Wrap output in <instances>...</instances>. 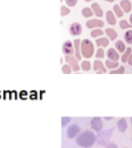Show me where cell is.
Listing matches in <instances>:
<instances>
[{
  "instance_id": "cell-44",
  "label": "cell",
  "mask_w": 132,
  "mask_h": 148,
  "mask_svg": "<svg viewBox=\"0 0 132 148\" xmlns=\"http://www.w3.org/2000/svg\"><path fill=\"white\" fill-rule=\"evenodd\" d=\"M62 0H60V2H62Z\"/></svg>"
},
{
  "instance_id": "cell-38",
  "label": "cell",
  "mask_w": 132,
  "mask_h": 148,
  "mask_svg": "<svg viewBox=\"0 0 132 148\" xmlns=\"http://www.w3.org/2000/svg\"><path fill=\"white\" fill-rule=\"evenodd\" d=\"M129 20H130V23L131 25H132V13H131V14L130 16Z\"/></svg>"
},
{
  "instance_id": "cell-16",
  "label": "cell",
  "mask_w": 132,
  "mask_h": 148,
  "mask_svg": "<svg viewBox=\"0 0 132 148\" xmlns=\"http://www.w3.org/2000/svg\"><path fill=\"white\" fill-rule=\"evenodd\" d=\"M120 6L125 13H129L131 10V3L129 0H121L120 3Z\"/></svg>"
},
{
  "instance_id": "cell-41",
  "label": "cell",
  "mask_w": 132,
  "mask_h": 148,
  "mask_svg": "<svg viewBox=\"0 0 132 148\" xmlns=\"http://www.w3.org/2000/svg\"><path fill=\"white\" fill-rule=\"evenodd\" d=\"M84 1H86V2H90V1H92V0H84Z\"/></svg>"
},
{
  "instance_id": "cell-42",
  "label": "cell",
  "mask_w": 132,
  "mask_h": 148,
  "mask_svg": "<svg viewBox=\"0 0 132 148\" xmlns=\"http://www.w3.org/2000/svg\"><path fill=\"white\" fill-rule=\"evenodd\" d=\"M60 60H61V62H60V63H62V58H60Z\"/></svg>"
},
{
  "instance_id": "cell-7",
  "label": "cell",
  "mask_w": 132,
  "mask_h": 148,
  "mask_svg": "<svg viewBox=\"0 0 132 148\" xmlns=\"http://www.w3.org/2000/svg\"><path fill=\"white\" fill-rule=\"evenodd\" d=\"M83 32V27L78 22L72 23L69 27V33L72 36H77L81 34Z\"/></svg>"
},
{
  "instance_id": "cell-20",
  "label": "cell",
  "mask_w": 132,
  "mask_h": 148,
  "mask_svg": "<svg viewBox=\"0 0 132 148\" xmlns=\"http://www.w3.org/2000/svg\"><path fill=\"white\" fill-rule=\"evenodd\" d=\"M113 12L114 14L116 15L118 18H121L124 15V12L123 11V10L121 9L120 7V6L119 5H114L113 8Z\"/></svg>"
},
{
  "instance_id": "cell-32",
  "label": "cell",
  "mask_w": 132,
  "mask_h": 148,
  "mask_svg": "<svg viewBox=\"0 0 132 148\" xmlns=\"http://www.w3.org/2000/svg\"><path fill=\"white\" fill-rule=\"evenodd\" d=\"M70 121V117H66L63 116L62 117V127H66L67 124H68Z\"/></svg>"
},
{
  "instance_id": "cell-2",
  "label": "cell",
  "mask_w": 132,
  "mask_h": 148,
  "mask_svg": "<svg viewBox=\"0 0 132 148\" xmlns=\"http://www.w3.org/2000/svg\"><path fill=\"white\" fill-rule=\"evenodd\" d=\"M94 46L89 39H84L81 42V53L85 58H91L94 55Z\"/></svg>"
},
{
  "instance_id": "cell-34",
  "label": "cell",
  "mask_w": 132,
  "mask_h": 148,
  "mask_svg": "<svg viewBox=\"0 0 132 148\" xmlns=\"http://www.w3.org/2000/svg\"><path fill=\"white\" fill-rule=\"evenodd\" d=\"M28 92L26 91V90H22L19 94V97H20V99L26 100L28 97Z\"/></svg>"
},
{
  "instance_id": "cell-24",
  "label": "cell",
  "mask_w": 132,
  "mask_h": 148,
  "mask_svg": "<svg viewBox=\"0 0 132 148\" xmlns=\"http://www.w3.org/2000/svg\"><path fill=\"white\" fill-rule=\"evenodd\" d=\"M91 36L93 38H96L104 35V32L101 29H96L91 32Z\"/></svg>"
},
{
  "instance_id": "cell-21",
  "label": "cell",
  "mask_w": 132,
  "mask_h": 148,
  "mask_svg": "<svg viewBox=\"0 0 132 148\" xmlns=\"http://www.w3.org/2000/svg\"><path fill=\"white\" fill-rule=\"evenodd\" d=\"M105 65L108 69H116L119 66V63L118 62L111 61L110 60H106L105 61Z\"/></svg>"
},
{
  "instance_id": "cell-31",
  "label": "cell",
  "mask_w": 132,
  "mask_h": 148,
  "mask_svg": "<svg viewBox=\"0 0 132 148\" xmlns=\"http://www.w3.org/2000/svg\"><path fill=\"white\" fill-rule=\"evenodd\" d=\"M62 72L64 74H70L72 72V68L69 65H64L62 68Z\"/></svg>"
},
{
  "instance_id": "cell-22",
  "label": "cell",
  "mask_w": 132,
  "mask_h": 148,
  "mask_svg": "<svg viewBox=\"0 0 132 148\" xmlns=\"http://www.w3.org/2000/svg\"><path fill=\"white\" fill-rule=\"evenodd\" d=\"M82 15L85 18H89L91 17L93 15V12L92 9L89 7H85L82 10Z\"/></svg>"
},
{
  "instance_id": "cell-14",
  "label": "cell",
  "mask_w": 132,
  "mask_h": 148,
  "mask_svg": "<svg viewBox=\"0 0 132 148\" xmlns=\"http://www.w3.org/2000/svg\"><path fill=\"white\" fill-rule=\"evenodd\" d=\"M106 19L108 23L110 25H115L116 24L117 21L114 13L111 10H108L106 13Z\"/></svg>"
},
{
  "instance_id": "cell-35",
  "label": "cell",
  "mask_w": 132,
  "mask_h": 148,
  "mask_svg": "<svg viewBox=\"0 0 132 148\" xmlns=\"http://www.w3.org/2000/svg\"><path fill=\"white\" fill-rule=\"evenodd\" d=\"M30 99H37V92L36 90H32L30 92Z\"/></svg>"
},
{
  "instance_id": "cell-8",
  "label": "cell",
  "mask_w": 132,
  "mask_h": 148,
  "mask_svg": "<svg viewBox=\"0 0 132 148\" xmlns=\"http://www.w3.org/2000/svg\"><path fill=\"white\" fill-rule=\"evenodd\" d=\"M80 128L78 125L76 123H72L69 127L67 130V136L69 139H73L80 132Z\"/></svg>"
},
{
  "instance_id": "cell-30",
  "label": "cell",
  "mask_w": 132,
  "mask_h": 148,
  "mask_svg": "<svg viewBox=\"0 0 132 148\" xmlns=\"http://www.w3.org/2000/svg\"><path fill=\"white\" fill-rule=\"evenodd\" d=\"M125 72V69L123 66H121L119 68L116 70H111L110 71V74H123Z\"/></svg>"
},
{
  "instance_id": "cell-40",
  "label": "cell",
  "mask_w": 132,
  "mask_h": 148,
  "mask_svg": "<svg viewBox=\"0 0 132 148\" xmlns=\"http://www.w3.org/2000/svg\"><path fill=\"white\" fill-rule=\"evenodd\" d=\"M104 118H105V119H106V120H111V119H113V117H104Z\"/></svg>"
},
{
  "instance_id": "cell-23",
  "label": "cell",
  "mask_w": 132,
  "mask_h": 148,
  "mask_svg": "<svg viewBox=\"0 0 132 148\" xmlns=\"http://www.w3.org/2000/svg\"><path fill=\"white\" fill-rule=\"evenodd\" d=\"M131 54V48L128 47L125 50V51L123 53V55L121 56V62H122L123 63H125L127 62V60L128 57L130 56V55Z\"/></svg>"
},
{
  "instance_id": "cell-4",
  "label": "cell",
  "mask_w": 132,
  "mask_h": 148,
  "mask_svg": "<svg viewBox=\"0 0 132 148\" xmlns=\"http://www.w3.org/2000/svg\"><path fill=\"white\" fill-rule=\"evenodd\" d=\"M104 23L103 21L100 19H91L87 21L86 23V25L88 29H101L104 27Z\"/></svg>"
},
{
  "instance_id": "cell-26",
  "label": "cell",
  "mask_w": 132,
  "mask_h": 148,
  "mask_svg": "<svg viewBox=\"0 0 132 148\" xmlns=\"http://www.w3.org/2000/svg\"><path fill=\"white\" fill-rule=\"evenodd\" d=\"M81 69L83 70L85 72L89 71L91 69V63L89 61H87V60H84L81 64Z\"/></svg>"
},
{
  "instance_id": "cell-33",
  "label": "cell",
  "mask_w": 132,
  "mask_h": 148,
  "mask_svg": "<svg viewBox=\"0 0 132 148\" xmlns=\"http://www.w3.org/2000/svg\"><path fill=\"white\" fill-rule=\"evenodd\" d=\"M65 1L67 6H70V7H73V6L76 5L77 0H65Z\"/></svg>"
},
{
  "instance_id": "cell-12",
  "label": "cell",
  "mask_w": 132,
  "mask_h": 148,
  "mask_svg": "<svg viewBox=\"0 0 132 148\" xmlns=\"http://www.w3.org/2000/svg\"><path fill=\"white\" fill-rule=\"evenodd\" d=\"M93 70L94 71L100 72L102 73H106L107 72V70L104 66L103 63L101 60H95L93 63Z\"/></svg>"
},
{
  "instance_id": "cell-19",
  "label": "cell",
  "mask_w": 132,
  "mask_h": 148,
  "mask_svg": "<svg viewBox=\"0 0 132 148\" xmlns=\"http://www.w3.org/2000/svg\"><path fill=\"white\" fill-rule=\"evenodd\" d=\"M115 48H116V50H118V52L120 53H123L125 50H126V46L124 42L121 40H118V41L115 42Z\"/></svg>"
},
{
  "instance_id": "cell-9",
  "label": "cell",
  "mask_w": 132,
  "mask_h": 148,
  "mask_svg": "<svg viewBox=\"0 0 132 148\" xmlns=\"http://www.w3.org/2000/svg\"><path fill=\"white\" fill-rule=\"evenodd\" d=\"M91 128L96 132H100L102 129L103 123L100 117H94L91 122Z\"/></svg>"
},
{
  "instance_id": "cell-6",
  "label": "cell",
  "mask_w": 132,
  "mask_h": 148,
  "mask_svg": "<svg viewBox=\"0 0 132 148\" xmlns=\"http://www.w3.org/2000/svg\"><path fill=\"white\" fill-rule=\"evenodd\" d=\"M65 60L66 62L70 66L74 72H78L80 70L78 60L75 57L72 56H66Z\"/></svg>"
},
{
  "instance_id": "cell-15",
  "label": "cell",
  "mask_w": 132,
  "mask_h": 148,
  "mask_svg": "<svg viewBox=\"0 0 132 148\" xmlns=\"http://www.w3.org/2000/svg\"><path fill=\"white\" fill-rule=\"evenodd\" d=\"M105 34L107 38L111 41H114L118 38V33L112 28H107L105 29Z\"/></svg>"
},
{
  "instance_id": "cell-37",
  "label": "cell",
  "mask_w": 132,
  "mask_h": 148,
  "mask_svg": "<svg viewBox=\"0 0 132 148\" xmlns=\"http://www.w3.org/2000/svg\"><path fill=\"white\" fill-rule=\"evenodd\" d=\"M127 62H128V64H129L130 66H132V53L130 55V56L128 57Z\"/></svg>"
},
{
  "instance_id": "cell-1",
  "label": "cell",
  "mask_w": 132,
  "mask_h": 148,
  "mask_svg": "<svg viewBox=\"0 0 132 148\" xmlns=\"http://www.w3.org/2000/svg\"><path fill=\"white\" fill-rule=\"evenodd\" d=\"M96 137L93 132L86 130L76 138V143L79 146L84 148H88L92 146L95 143Z\"/></svg>"
},
{
  "instance_id": "cell-28",
  "label": "cell",
  "mask_w": 132,
  "mask_h": 148,
  "mask_svg": "<svg viewBox=\"0 0 132 148\" xmlns=\"http://www.w3.org/2000/svg\"><path fill=\"white\" fill-rule=\"evenodd\" d=\"M70 12V10L66 6H62L60 7V16H65L69 15Z\"/></svg>"
},
{
  "instance_id": "cell-13",
  "label": "cell",
  "mask_w": 132,
  "mask_h": 148,
  "mask_svg": "<svg viewBox=\"0 0 132 148\" xmlns=\"http://www.w3.org/2000/svg\"><path fill=\"white\" fill-rule=\"evenodd\" d=\"M91 9L93 12V13L97 17L101 18L103 16V11L101 9V6L97 3H94L91 5Z\"/></svg>"
},
{
  "instance_id": "cell-18",
  "label": "cell",
  "mask_w": 132,
  "mask_h": 148,
  "mask_svg": "<svg viewBox=\"0 0 132 148\" xmlns=\"http://www.w3.org/2000/svg\"><path fill=\"white\" fill-rule=\"evenodd\" d=\"M118 129L121 132H125L127 129V122L125 119H121L117 122Z\"/></svg>"
},
{
  "instance_id": "cell-43",
  "label": "cell",
  "mask_w": 132,
  "mask_h": 148,
  "mask_svg": "<svg viewBox=\"0 0 132 148\" xmlns=\"http://www.w3.org/2000/svg\"><path fill=\"white\" fill-rule=\"evenodd\" d=\"M131 124H132V117L131 118Z\"/></svg>"
},
{
  "instance_id": "cell-3",
  "label": "cell",
  "mask_w": 132,
  "mask_h": 148,
  "mask_svg": "<svg viewBox=\"0 0 132 148\" xmlns=\"http://www.w3.org/2000/svg\"><path fill=\"white\" fill-rule=\"evenodd\" d=\"M114 129H110L107 130L102 131V132H100L97 134L96 139L97 140V143L100 145H106L108 144V141L110 139V137L111 134H112L113 130Z\"/></svg>"
},
{
  "instance_id": "cell-5",
  "label": "cell",
  "mask_w": 132,
  "mask_h": 148,
  "mask_svg": "<svg viewBox=\"0 0 132 148\" xmlns=\"http://www.w3.org/2000/svg\"><path fill=\"white\" fill-rule=\"evenodd\" d=\"M62 52L66 56H72L74 54V45L70 40L64 42L62 45Z\"/></svg>"
},
{
  "instance_id": "cell-17",
  "label": "cell",
  "mask_w": 132,
  "mask_h": 148,
  "mask_svg": "<svg viewBox=\"0 0 132 148\" xmlns=\"http://www.w3.org/2000/svg\"><path fill=\"white\" fill-rule=\"evenodd\" d=\"M96 44L97 47H100V48H106V47L109 45L110 44V40L108 38L106 37H102V38H97L96 39Z\"/></svg>"
},
{
  "instance_id": "cell-39",
  "label": "cell",
  "mask_w": 132,
  "mask_h": 148,
  "mask_svg": "<svg viewBox=\"0 0 132 148\" xmlns=\"http://www.w3.org/2000/svg\"><path fill=\"white\" fill-rule=\"evenodd\" d=\"M104 1H107L108 3H113V2H114L115 1V0H104Z\"/></svg>"
},
{
  "instance_id": "cell-25",
  "label": "cell",
  "mask_w": 132,
  "mask_h": 148,
  "mask_svg": "<svg viewBox=\"0 0 132 148\" xmlns=\"http://www.w3.org/2000/svg\"><path fill=\"white\" fill-rule=\"evenodd\" d=\"M124 39L127 43L132 44V30H128L124 34Z\"/></svg>"
},
{
  "instance_id": "cell-29",
  "label": "cell",
  "mask_w": 132,
  "mask_h": 148,
  "mask_svg": "<svg viewBox=\"0 0 132 148\" xmlns=\"http://www.w3.org/2000/svg\"><path fill=\"white\" fill-rule=\"evenodd\" d=\"M104 55H105V53H104V51L103 48H99L97 49V51L96 53V58L103 59L104 58Z\"/></svg>"
},
{
  "instance_id": "cell-27",
  "label": "cell",
  "mask_w": 132,
  "mask_h": 148,
  "mask_svg": "<svg viewBox=\"0 0 132 148\" xmlns=\"http://www.w3.org/2000/svg\"><path fill=\"white\" fill-rule=\"evenodd\" d=\"M119 25L120 27L123 30L132 28V25H131L130 23H128L126 20H121V21H120L119 22Z\"/></svg>"
},
{
  "instance_id": "cell-36",
  "label": "cell",
  "mask_w": 132,
  "mask_h": 148,
  "mask_svg": "<svg viewBox=\"0 0 132 148\" xmlns=\"http://www.w3.org/2000/svg\"><path fill=\"white\" fill-rule=\"evenodd\" d=\"M106 148H118V146L116 145V143H111L108 144Z\"/></svg>"
},
{
  "instance_id": "cell-10",
  "label": "cell",
  "mask_w": 132,
  "mask_h": 148,
  "mask_svg": "<svg viewBox=\"0 0 132 148\" xmlns=\"http://www.w3.org/2000/svg\"><path fill=\"white\" fill-rule=\"evenodd\" d=\"M74 49V55H75V58L80 61L81 60V40L80 39H76L74 40L73 42Z\"/></svg>"
},
{
  "instance_id": "cell-11",
  "label": "cell",
  "mask_w": 132,
  "mask_h": 148,
  "mask_svg": "<svg viewBox=\"0 0 132 148\" xmlns=\"http://www.w3.org/2000/svg\"><path fill=\"white\" fill-rule=\"evenodd\" d=\"M106 56L108 57V60H111V61L118 62V60L120 58L119 54L118 53L116 49L113 48L108 49L106 53Z\"/></svg>"
}]
</instances>
